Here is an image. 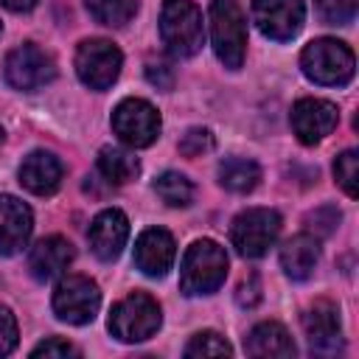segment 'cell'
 I'll use <instances>...</instances> for the list:
<instances>
[{"instance_id": "ba28073f", "label": "cell", "mask_w": 359, "mask_h": 359, "mask_svg": "<svg viewBox=\"0 0 359 359\" xmlns=\"http://www.w3.org/2000/svg\"><path fill=\"white\" fill-rule=\"evenodd\" d=\"M123 56L109 39H84L76 50V73L90 90H107L121 76Z\"/></svg>"}, {"instance_id": "4dcf8cb0", "label": "cell", "mask_w": 359, "mask_h": 359, "mask_svg": "<svg viewBox=\"0 0 359 359\" xmlns=\"http://www.w3.org/2000/svg\"><path fill=\"white\" fill-rule=\"evenodd\" d=\"M309 222H311V230H314L317 236H328V233L334 230V224L339 222V210L331 208V205H325V208L309 213Z\"/></svg>"}, {"instance_id": "30bf717a", "label": "cell", "mask_w": 359, "mask_h": 359, "mask_svg": "<svg viewBox=\"0 0 359 359\" xmlns=\"http://www.w3.org/2000/svg\"><path fill=\"white\" fill-rule=\"evenodd\" d=\"M3 73H6V81H8L14 90L34 93V90H39V87H45V84L53 81L56 65H53V59H50L42 48L25 42V45L14 48V50L6 56Z\"/></svg>"}, {"instance_id": "f1b7e54d", "label": "cell", "mask_w": 359, "mask_h": 359, "mask_svg": "<svg viewBox=\"0 0 359 359\" xmlns=\"http://www.w3.org/2000/svg\"><path fill=\"white\" fill-rule=\"evenodd\" d=\"M17 348V320L8 306H0V356Z\"/></svg>"}, {"instance_id": "277c9868", "label": "cell", "mask_w": 359, "mask_h": 359, "mask_svg": "<svg viewBox=\"0 0 359 359\" xmlns=\"http://www.w3.org/2000/svg\"><path fill=\"white\" fill-rule=\"evenodd\" d=\"M160 36L163 45L180 59L199 53L205 42L202 11L191 0H165L160 8Z\"/></svg>"}, {"instance_id": "8992f818", "label": "cell", "mask_w": 359, "mask_h": 359, "mask_svg": "<svg viewBox=\"0 0 359 359\" xmlns=\"http://www.w3.org/2000/svg\"><path fill=\"white\" fill-rule=\"evenodd\" d=\"M280 216L269 208H250L233 219L230 241L244 258H261L278 241Z\"/></svg>"}, {"instance_id": "f546056e", "label": "cell", "mask_w": 359, "mask_h": 359, "mask_svg": "<svg viewBox=\"0 0 359 359\" xmlns=\"http://www.w3.org/2000/svg\"><path fill=\"white\" fill-rule=\"evenodd\" d=\"M76 353H79V351H76L70 342L59 339V337H50V339L39 342V345L31 351V356H45V359H65V356H76Z\"/></svg>"}, {"instance_id": "d6986e66", "label": "cell", "mask_w": 359, "mask_h": 359, "mask_svg": "<svg viewBox=\"0 0 359 359\" xmlns=\"http://www.w3.org/2000/svg\"><path fill=\"white\" fill-rule=\"evenodd\" d=\"M320 261V241L311 233H297L280 247V266L292 280H306Z\"/></svg>"}, {"instance_id": "ffe728a7", "label": "cell", "mask_w": 359, "mask_h": 359, "mask_svg": "<svg viewBox=\"0 0 359 359\" xmlns=\"http://www.w3.org/2000/svg\"><path fill=\"white\" fill-rule=\"evenodd\" d=\"M244 348H247L250 356H280V359H289L297 351L294 342H292V337H289V331L280 323H272V320L258 323L247 334Z\"/></svg>"}, {"instance_id": "8fae6325", "label": "cell", "mask_w": 359, "mask_h": 359, "mask_svg": "<svg viewBox=\"0 0 359 359\" xmlns=\"http://www.w3.org/2000/svg\"><path fill=\"white\" fill-rule=\"evenodd\" d=\"M303 0H252V22L275 42H289L303 28Z\"/></svg>"}, {"instance_id": "d4e9b609", "label": "cell", "mask_w": 359, "mask_h": 359, "mask_svg": "<svg viewBox=\"0 0 359 359\" xmlns=\"http://www.w3.org/2000/svg\"><path fill=\"white\" fill-rule=\"evenodd\" d=\"M230 353H233L230 342L216 331H199L185 345V356H230Z\"/></svg>"}, {"instance_id": "2e32d148", "label": "cell", "mask_w": 359, "mask_h": 359, "mask_svg": "<svg viewBox=\"0 0 359 359\" xmlns=\"http://www.w3.org/2000/svg\"><path fill=\"white\" fill-rule=\"evenodd\" d=\"M303 331L309 337L311 351L317 353H334L342 345V331H339V309L331 300H317L306 314H303Z\"/></svg>"}, {"instance_id": "7c38bea8", "label": "cell", "mask_w": 359, "mask_h": 359, "mask_svg": "<svg viewBox=\"0 0 359 359\" xmlns=\"http://www.w3.org/2000/svg\"><path fill=\"white\" fill-rule=\"evenodd\" d=\"M289 121H292V132L297 135V140L306 146H314L337 129L339 109H337V104H331L325 98H300L292 107Z\"/></svg>"}, {"instance_id": "44dd1931", "label": "cell", "mask_w": 359, "mask_h": 359, "mask_svg": "<svg viewBox=\"0 0 359 359\" xmlns=\"http://www.w3.org/2000/svg\"><path fill=\"white\" fill-rule=\"evenodd\" d=\"M98 171L107 182L123 185V182H132L140 174V163L132 151H126L121 146H104L98 151Z\"/></svg>"}, {"instance_id": "7402d4cb", "label": "cell", "mask_w": 359, "mask_h": 359, "mask_svg": "<svg viewBox=\"0 0 359 359\" xmlns=\"http://www.w3.org/2000/svg\"><path fill=\"white\" fill-rule=\"evenodd\" d=\"M261 180V168L247 157H224L219 163V182L233 194H250Z\"/></svg>"}, {"instance_id": "cb8c5ba5", "label": "cell", "mask_w": 359, "mask_h": 359, "mask_svg": "<svg viewBox=\"0 0 359 359\" xmlns=\"http://www.w3.org/2000/svg\"><path fill=\"white\" fill-rule=\"evenodd\" d=\"M87 11L95 22L121 28L137 14V0H87Z\"/></svg>"}, {"instance_id": "6da1fadb", "label": "cell", "mask_w": 359, "mask_h": 359, "mask_svg": "<svg viewBox=\"0 0 359 359\" xmlns=\"http://www.w3.org/2000/svg\"><path fill=\"white\" fill-rule=\"evenodd\" d=\"M227 275V252L210 238H199L188 247L180 264V289L188 297L210 294L224 283Z\"/></svg>"}, {"instance_id": "7a4b0ae2", "label": "cell", "mask_w": 359, "mask_h": 359, "mask_svg": "<svg viewBox=\"0 0 359 359\" xmlns=\"http://www.w3.org/2000/svg\"><path fill=\"white\" fill-rule=\"evenodd\" d=\"M300 67H303L306 79H311L314 84L342 87V84H348L353 79L356 59H353V50L345 42L323 36V39H314V42H309L303 48Z\"/></svg>"}, {"instance_id": "836d02e7", "label": "cell", "mask_w": 359, "mask_h": 359, "mask_svg": "<svg viewBox=\"0 0 359 359\" xmlns=\"http://www.w3.org/2000/svg\"><path fill=\"white\" fill-rule=\"evenodd\" d=\"M8 11H31L36 6V0H0Z\"/></svg>"}, {"instance_id": "4316f807", "label": "cell", "mask_w": 359, "mask_h": 359, "mask_svg": "<svg viewBox=\"0 0 359 359\" xmlns=\"http://www.w3.org/2000/svg\"><path fill=\"white\" fill-rule=\"evenodd\" d=\"M314 6L328 25H348L356 17V0H314Z\"/></svg>"}, {"instance_id": "d6a6232c", "label": "cell", "mask_w": 359, "mask_h": 359, "mask_svg": "<svg viewBox=\"0 0 359 359\" xmlns=\"http://www.w3.org/2000/svg\"><path fill=\"white\" fill-rule=\"evenodd\" d=\"M146 79H149L157 90H171V84H174V73H171L168 65H149V67H146Z\"/></svg>"}, {"instance_id": "e575fe53", "label": "cell", "mask_w": 359, "mask_h": 359, "mask_svg": "<svg viewBox=\"0 0 359 359\" xmlns=\"http://www.w3.org/2000/svg\"><path fill=\"white\" fill-rule=\"evenodd\" d=\"M0 143H3V129H0Z\"/></svg>"}, {"instance_id": "484cf974", "label": "cell", "mask_w": 359, "mask_h": 359, "mask_svg": "<svg viewBox=\"0 0 359 359\" xmlns=\"http://www.w3.org/2000/svg\"><path fill=\"white\" fill-rule=\"evenodd\" d=\"M334 177H337V182H339V188H342L351 199L359 194V171H356V151H353V149H348V151H342V154L337 157V163H334Z\"/></svg>"}, {"instance_id": "9c48e42d", "label": "cell", "mask_w": 359, "mask_h": 359, "mask_svg": "<svg viewBox=\"0 0 359 359\" xmlns=\"http://www.w3.org/2000/svg\"><path fill=\"white\" fill-rule=\"evenodd\" d=\"M112 132L132 149H146L160 135V112L143 98H123L112 112Z\"/></svg>"}, {"instance_id": "5bb4252c", "label": "cell", "mask_w": 359, "mask_h": 359, "mask_svg": "<svg viewBox=\"0 0 359 359\" xmlns=\"http://www.w3.org/2000/svg\"><path fill=\"white\" fill-rule=\"evenodd\" d=\"M31 230V208L11 194H0V255H17L28 244Z\"/></svg>"}, {"instance_id": "9a60e30c", "label": "cell", "mask_w": 359, "mask_h": 359, "mask_svg": "<svg viewBox=\"0 0 359 359\" xmlns=\"http://www.w3.org/2000/svg\"><path fill=\"white\" fill-rule=\"evenodd\" d=\"M174 255H177L174 238L163 227H149L135 241V264L149 278H163L171 269Z\"/></svg>"}, {"instance_id": "1f68e13d", "label": "cell", "mask_w": 359, "mask_h": 359, "mask_svg": "<svg viewBox=\"0 0 359 359\" xmlns=\"http://www.w3.org/2000/svg\"><path fill=\"white\" fill-rule=\"evenodd\" d=\"M236 300H238V306H244V309H252V306L261 300V283H258V278H255V275H250L247 280H241V283H238Z\"/></svg>"}, {"instance_id": "4fadbf2b", "label": "cell", "mask_w": 359, "mask_h": 359, "mask_svg": "<svg viewBox=\"0 0 359 359\" xmlns=\"http://www.w3.org/2000/svg\"><path fill=\"white\" fill-rule=\"evenodd\" d=\"M87 238H90V250L95 252V258H101V261H115V258L121 255L126 238H129V219H126V213L118 210V208L101 210V213L93 219Z\"/></svg>"}, {"instance_id": "52a82bcc", "label": "cell", "mask_w": 359, "mask_h": 359, "mask_svg": "<svg viewBox=\"0 0 359 359\" xmlns=\"http://www.w3.org/2000/svg\"><path fill=\"white\" fill-rule=\"evenodd\" d=\"M101 292L87 275H65L53 289V314L62 323L84 325L98 314Z\"/></svg>"}, {"instance_id": "ac0fdd59", "label": "cell", "mask_w": 359, "mask_h": 359, "mask_svg": "<svg viewBox=\"0 0 359 359\" xmlns=\"http://www.w3.org/2000/svg\"><path fill=\"white\" fill-rule=\"evenodd\" d=\"M73 244L62 236H48L42 241L34 244L31 255H28V269L36 280H50L56 275H62L70 261H73Z\"/></svg>"}, {"instance_id": "83f0119b", "label": "cell", "mask_w": 359, "mask_h": 359, "mask_svg": "<svg viewBox=\"0 0 359 359\" xmlns=\"http://www.w3.org/2000/svg\"><path fill=\"white\" fill-rule=\"evenodd\" d=\"M213 149V135L210 129H202V126H191L182 137H180V154L185 157H202L205 151Z\"/></svg>"}, {"instance_id": "603a6c76", "label": "cell", "mask_w": 359, "mask_h": 359, "mask_svg": "<svg viewBox=\"0 0 359 359\" xmlns=\"http://www.w3.org/2000/svg\"><path fill=\"white\" fill-rule=\"evenodd\" d=\"M154 194L171 208H188L194 202V182L180 171H165L154 180Z\"/></svg>"}, {"instance_id": "3957f363", "label": "cell", "mask_w": 359, "mask_h": 359, "mask_svg": "<svg viewBox=\"0 0 359 359\" xmlns=\"http://www.w3.org/2000/svg\"><path fill=\"white\" fill-rule=\"evenodd\" d=\"M210 42L219 62L230 70H238L247 56V17L236 0H213L208 8Z\"/></svg>"}, {"instance_id": "5b68a950", "label": "cell", "mask_w": 359, "mask_h": 359, "mask_svg": "<svg viewBox=\"0 0 359 359\" xmlns=\"http://www.w3.org/2000/svg\"><path fill=\"white\" fill-rule=\"evenodd\" d=\"M160 323H163L160 306L146 292L126 294L109 311V331L121 342H143V339L157 334Z\"/></svg>"}, {"instance_id": "e0dca14e", "label": "cell", "mask_w": 359, "mask_h": 359, "mask_svg": "<svg viewBox=\"0 0 359 359\" xmlns=\"http://www.w3.org/2000/svg\"><path fill=\"white\" fill-rule=\"evenodd\" d=\"M62 174H65V168H62L59 157H53L50 151H31L20 163L22 188H28L36 196H50L62 185Z\"/></svg>"}]
</instances>
